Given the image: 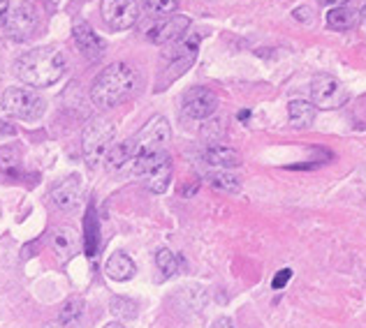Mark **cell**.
<instances>
[{"label":"cell","instance_id":"cell-3","mask_svg":"<svg viewBox=\"0 0 366 328\" xmlns=\"http://www.w3.org/2000/svg\"><path fill=\"white\" fill-rule=\"evenodd\" d=\"M132 173L134 176H144L147 180V188L151 192H165L169 188L172 180V158L167 150L153 153V155H144L132 160Z\"/></svg>","mask_w":366,"mask_h":328},{"label":"cell","instance_id":"cell-18","mask_svg":"<svg viewBox=\"0 0 366 328\" xmlns=\"http://www.w3.org/2000/svg\"><path fill=\"white\" fill-rule=\"evenodd\" d=\"M357 19H360V12L355 7L339 5L327 12V26H330L332 31H348V28L357 24Z\"/></svg>","mask_w":366,"mask_h":328},{"label":"cell","instance_id":"cell-7","mask_svg":"<svg viewBox=\"0 0 366 328\" xmlns=\"http://www.w3.org/2000/svg\"><path fill=\"white\" fill-rule=\"evenodd\" d=\"M311 98L313 107L317 109H339L348 98L343 83L332 74H315L311 81Z\"/></svg>","mask_w":366,"mask_h":328},{"label":"cell","instance_id":"cell-14","mask_svg":"<svg viewBox=\"0 0 366 328\" xmlns=\"http://www.w3.org/2000/svg\"><path fill=\"white\" fill-rule=\"evenodd\" d=\"M51 199H54V204L63 210L74 208L81 199V178L76 176V173H72V176L56 183V188L51 190Z\"/></svg>","mask_w":366,"mask_h":328},{"label":"cell","instance_id":"cell-21","mask_svg":"<svg viewBox=\"0 0 366 328\" xmlns=\"http://www.w3.org/2000/svg\"><path fill=\"white\" fill-rule=\"evenodd\" d=\"M98 247H100L98 215H95V208L89 206V210H86V250H89V257L98 255Z\"/></svg>","mask_w":366,"mask_h":328},{"label":"cell","instance_id":"cell-12","mask_svg":"<svg viewBox=\"0 0 366 328\" xmlns=\"http://www.w3.org/2000/svg\"><path fill=\"white\" fill-rule=\"evenodd\" d=\"M37 28V16L31 7H16L14 12H9L5 16V33L12 37V40H28Z\"/></svg>","mask_w":366,"mask_h":328},{"label":"cell","instance_id":"cell-8","mask_svg":"<svg viewBox=\"0 0 366 328\" xmlns=\"http://www.w3.org/2000/svg\"><path fill=\"white\" fill-rule=\"evenodd\" d=\"M102 21L107 24L112 31H128L134 26L139 16L137 0H102L100 3Z\"/></svg>","mask_w":366,"mask_h":328},{"label":"cell","instance_id":"cell-1","mask_svg":"<svg viewBox=\"0 0 366 328\" xmlns=\"http://www.w3.org/2000/svg\"><path fill=\"white\" fill-rule=\"evenodd\" d=\"M16 76L33 88H49L65 74V56L56 46H37L16 58Z\"/></svg>","mask_w":366,"mask_h":328},{"label":"cell","instance_id":"cell-23","mask_svg":"<svg viewBox=\"0 0 366 328\" xmlns=\"http://www.w3.org/2000/svg\"><path fill=\"white\" fill-rule=\"evenodd\" d=\"M156 264H158V271L162 273V277H172V275H177L179 271V264H181V259L172 252V250L167 247H160L158 252H156Z\"/></svg>","mask_w":366,"mask_h":328},{"label":"cell","instance_id":"cell-4","mask_svg":"<svg viewBox=\"0 0 366 328\" xmlns=\"http://www.w3.org/2000/svg\"><path fill=\"white\" fill-rule=\"evenodd\" d=\"M112 139H114V125L109 121L93 118L86 125L84 137H81V148H84L86 164H89L91 169H95L107 158V153L112 148Z\"/></svg>","mask_w":366,"mask_h":328},{"label":"cell","instance_id":"cell-27","mask_svg":"<svg viewBox=\"0 0 366 328\" xmlns=\"http://www.w3.org/2000/svg\"><path fill=\"white\" fill-rule=\"evenodd\" d=\"M144 3H147V7L153 14H169V12H177L181 0H144Z\"/></svg>","mask_w":366,"mask_h":328},{"label":"cell","instance_id":"cell-31","mask_svg":"<svg viewBox=\"0 0 366 328\" xmlns=\"http://www.w3.org/2000/svg\"><path fill=\"white\" fill-rule=\"evenodd\" d=\"M7 9H9V0H0V24H5Z\"/></svg>","mask_w":366,"mask_h":328},{"label":"cell","instance_id":"cell-29","mask_svg":"<svg viewBox=\"0 0 366 328\" xmlns=\"http://www.w3.org/2000/svg\"><path fill=\"white\" fill-rule=\"evenodd\" d=\"M295 19H297V21H306V24H311V21H313L311 9H308V7H297V9H295Z\"/></svg>","mask_w":366,"mask_h":328},{"label":"cell","instance_id":"cell-6","mask_svg":"<svg viewBox=\"0 0 366 328\" xmlns=\"http://www.w3.org/2000/svg\"><path fill=\"white\" fill-rule=\"evenodd\" d=\"M3 109L19 121H40L46 109V102L31 88L12 86L3 93Z\"/></svg>","mask_w":366,"mask_h":328},{"label":"cell","instance_id":"cell-33","mask_svg":"<svg viewBox=\"0 0 366 328\" xmlns=\"http://www.w3.org/2000/svg\"><path fill=\"white\" fill-rule=\"evenodd\" d=\"M0 134H14V128H12V125H7V123L0 121Z\"/></svg>","mask_w":366,"mask_h":328},{"label":"cell","instance_id":"cell-34","mask_svg":"<svg viewBox=\"0 0 366 328\" xmlns=\"http://www.w3.org/2000/svg\"><path fill=\"white\" fill-rule=\"evenodd\" d=\"M102 328H125V326L121 322H109V324H104Z\"/></svg>","mask_w":366,"mask_h":328},{"label":"cell","instance_id":"cell-19","mask_svg":"<svg viewBox=\"0 0 366 328\" xmlns=\"http://www.w3.org/2000/svg\"><path fill=\"white\" fill-rule=\"evenodd\" d=\"M287 116L295 130H306L315 121V107L306 100H292L287 104Z\"/></svg>","mask_w":366,"mask_h":328},{"label":"cell","instance_id":"cell-32","mask_svg":"<svg viewBox=\"0 0 366 328\" xmlns=\"http://www.w3.org/2000/svg\"><path fill=\"white\" fill-rule=\"evenodd\" d=\"M322 7H330V5H334V7H339V5H345L348 0H317Z\"/></svg>","mask_w":366,"mask_h":328},{"label":"cell","instance_id":"cell-9","mask_svg":"<svg viewBox=\"0 0 366 328\" xmlns=\"http://www.w3.org/2000/svg\"><path fill=\"white\" fill-rule=\"evenodd\" d=\"M183 113L192 121H204L209 116H214L218 109V95L207 88V86H192L183 93Z\"/></svg>","mask_w":366,"mask_h":328},{"label":"cell","instance_id":"cell-5","mask_svg":"<svg viewBox=\"0 0 366 328\" xmlns=\"http://www.w3.org/2000/svg\"><path fill=\"white\" fill-rule=\"evenodd\" d=\"M169 139H172V128H169L167 118H165V116H153V118L144 125L137 134H134V139H130L132 160L165 150Z\"/></svg>","mask_w":366,"mask_h":328},{"label":"cell","instance_id":"cell-26","mask_svg":"<svg viewBox=\"0 0 366 328\" xmlns=\"http://www.w3.org/2000/svg\"><path fill=\"white\" fill-rule=\"evenodd\" d=\"M112 312L117 314L119 319H134V317H137V303L130 301V298H114Z\"/></svg>","mask_w":366,"mask_h":328},{"label":"cell","instance_id":"cell-16","mask_svg":"<svg viewBox=\"0 0 366 328\" xmlns=\"http://www.w3.org/2000/svg\"><path fill=\"white\" fill-rule=\"evenodd\" d=\"M104 273H107V277L117 280V282H125V280L134 277L137 266H134V262L125 252H114L107 259V264H104Z\"/></svg>","mask_w":366,"mask_h":328},{"label":"cell","instance_id":"cell-30","mask_svg":"<svg viewBox=\"0 0 366 328\" xmlns=\"http://www.w3.org/2000/svg\"><path fill=\"white\" fill-rule=\"evenodd\" d=\"M214 328H234V322L229 317H220V319H216Z\"/></svg>","mask_w":366,"mask_h":328},{"label":"cell","instance_id":"cell-24","mask_svg":"<svg viewBox=\"0 0 366 328\" xmlns=\"http://www.w3.org/2000/svg\"><path fill=\"white\" fill-rule=\"evenodd\" d=\"M81 314H84V301L81 298H70L65 305H63V310H61V326L65 328H74L76 324H79L81 319Z\"/></svg>","mask_w":366,"mask_h":328},{"label":"cell","instance_id":"cell-15","mask_svg":"<svg viewBox=\"0 0 366 328\" xmlns=\"http://www.w3.org/2000/svg\"><path fill=\"white\" fill-rule=\"evenodd\" d=\"M51 247L56 257H59V262L65 264L67 259H72L74 252H76V231L72 227H56L51 231Z\"/></svg>","mask_w":366,"mask_h":328},{"label":"cell","instance_id":"cell-22","mask_svg":"<svg viewBox=\"0 0 366 328\" xmlns=\"http://www.w3.org/2000/svg\"><path fill=\"white\" fill-rule=\"evenodd\" d=\"M207 180L216 190L229 192V195H237V192L242 190V180H239L234 173H227V171H211V173H207Z\"/></svg>","mask_w":366,"mask_h":328},{"label":"cell","instance_id":"cell-17","mask_svg":"<svg viewBox=\"0 0 366 328\" xmlns=\"http://www.w3.org/2000/svg\"><path fill=\"white\" fill-rule=\"evenodd\" d=\"M204 160L211 164V167H218V169H234L242 164L239 150L229 148V146H209L204 150Z\"/></svg>","mask_w":366,"mask_h":328},{"label":"cell","instance_id":"cell-28","mask_svg":"<svg viewBox=\"0 0 366 328\" xmlns=\"http://www.w3.org/2000/svg\"><path fill=\"white\" fill-rule=\"evenodd\" d=\"M292 280V268H281V271L276 273V277L272 280V287L274 289H285V285Z\"/></svg>","mask_w":366,"mask_h":328},{"label":"cell","instance_id":"cell-2","mask_svg":"<svg viewBox=\"0 0 366 328\" xmlns=\"http://www.w3.org/2000/svg\"><path fill=\"white\" fill-rule=\"evenodd\" d=\"M137 86V72L125 63H114L95 76L91 86V100L100 107L109 109L121 104Z\"/></svg>","mask_w":366,"mask_h":328},{"label":"cell","instance_id":"cell-13","mask_svg":"<svg viewBox=\"0 0 366 328\" xmlns=\"http://www.w3.org/2000/svg\"><path fill=\"white\" fill-rule=\"evenodd\" d=\"M72 37H74V44L89 61H98V58L104 53V40L98 37V33L93 31L91 24L79 21L74 24L72 28Z\"/></svg>","mask_w":366,"mask_h":328},{"label":"cell","instance_id":"cell-36","mask_svg":"<svg viewBox=\"0 0 366 328\" xmlns=\"http://www.w3.org/2000/svg\"><path fill=\"white\" fill-rule=\"evenodd\" d=\"M360 19H362V21H366V5L362 7V14H360Z\"/></svg>","mask_w":366,"mask_h":328},{"label":"cell","instance_id":"cell-35","mask_svg":"<svg viewBox=\"0 0 366 328\" xmlns=\"http://www.w3.org/2000/svg\"><path fill=\"white\" fill-rule=\"evenodd\" d=\"M239 118H242V121L250 118V111H242V113H239Z\"/></svg>","mask_w":366,"mask_h":328},{"label":"cell","instance_id":"cell-10","mask_svg":"<svg viewBox=\"0 0 366 328\" xmlns=\"http://www.w3.org/2000/svg\"><path fill=\"white\" fill-rule=\"evenodd\" d=\"M197 58V37H192V40L183 42V44H177L172 46V49L162 56V61L167 63V76H165V83L179 79L183 72H188V67L195 63Z\"/></svg>","mask_w":366,"mask_h":328},{"label":"cell","instance_id":"cell-20","mask_svg":"<svg viewBox=\"0 0 366 328\" xmlns=\"http://www.w3.org/2000/svg\"><path fill=\"white\" fill-rule=\"evenodd\" d=\"M104 160H107V167L112 171H121L123 167H128V162H132V143L130 141L114 143Z\"/></svg>","mask_w":366,"mask_h":328},{"label":"cell","instance_id":"cell-11","mask_svg":"<svg viewBox=\"0 0 366 328\" xmlns=\"http://www.w3.org/2000/svg\"><path fill=\"white\" fill-rule=\"evenodd\" d=\"M190 28V19L183 16V14H177V16H169L167 21H162L158 26H153L149 31V40L153 44H174L179 42L183 35H186V31Z\"/></svg>","mask_w":366,"mask_h":328},{"label":"cell","instance_id":"cell-25","mask_svg":"<svg viewBox=\"0 0 366 328\" xmlns=\"http://www.w3.org/2000/svg\"><path fill=\"white\" fill-rule=\"evenodd\" d=\"M19 169H21V160H19V153L14 148H0V171L5 176H19Z\"/></svg>","mask_w":366,"mask_h":328}]
</instances>
